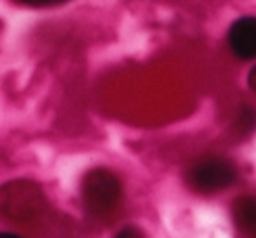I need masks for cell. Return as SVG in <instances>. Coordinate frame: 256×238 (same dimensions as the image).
<instances>
[{
  "label": "cell",
  "instance_id": "obj_3",
  "mask_svg": "<svg viewBox=\"0 0 256 238\" xmlns=\"http://www.w3.org/2000/svg\"><path fill=\"white\" fill-rule=\"evenodd\" d=\"M228 47L239 59H253L256 57V17L244 16L230 26Z\"/></svg>",
  "mask_w": 256,
  "mask_h": 238
},
{
  "label": "cell",
  "instance_id": "obj_8",
  "mask_svg": "<svg viewBox=\"0 0 256 238\" xmlns=\"http://www.w3.org/2000/svg\"><path fill=\"white\" fill-rule=\"evenodd\" d=\"M0 238H20V237L10 235V233H0Z\"/></svg>",
  "mask_w": 256,
  "mask_h": 238
},
{
  "label": "cell",
  "instance_id": "obj_7",
  "mask_svg": "<svg viewBox=\"0 0 256 238\" xmlns=\"http://www.w3.org/2000/svg\"><path fill=\"white\" fill-rule=\"evenodd\" d=\"M250 87L256 92V66L251 70V73H250Z\"/></svg>",
  "mask_w": 256,
  "mask_h": 238
},
{
  "label": "cell",
  "instance_id": "obj_2",
  "mask_svg": "<svg viewBox=\"0 0 256 238\" xmlns=\"http://www.w3.org/2000/svg\"><path fill=\"white\" fill-rule=\"evenodd\" d=\"M185 181L199 195H214L237 181V167L223 157H202L186 169Z\"/></svg>",
  "mask_w": 256,
  "mask_h": 238
},
{
  "label": "cell",
  "instance_id": "obj_1",
  "mask_svg": "<svg viewBox=\"0 0 256 238\" xmlns=\"http://www.w3.org/2000/svg\"><path fill=\"white\" fill-rule=\"evenodd\" d=\"M82 198L88 212L96 219H110L122 202V186L117 176L106 169H96L82 183Z\"/></svg>",
  "mask_w": 256,
  "mask_h": 238
},
{
  "label": "cell",
  "instance_id": "obj_5",
  "mask_svg": "<svg viewBox=\"0 0 256 238\" xmlns=\"http://www.w3.org/2000/svg\"><path fill=\"white\" fill-rule=\"evenodd\" d=\"M16 2L28 7H48V5H54V3L64 2V0H16Z\"/></svg>",
  "mask_w": 256,
  "mask_h": 238
},
{
  "label": "cell",
  "instance_id": "obj_4",
  "mask_svg": "<svg viewBox=\"0 0 256 238\" xmlns=\"http://www.w3.org/2000/svg\"><path fill=\"white\" fill-rule=\"evenodd\" d=\"M232 221L239 238H256V198L242 195L232 204Z\"/></svg>",
  "mask_w": 256,
  "mask_h": 238
},
{
  "label": "cell",
  "instance_id": "obj_6",
  "mask_svg": "<svg viewBox=\"0 0 256 238\" xmlns=\"http://www.w3.org/2000/svg\"><path fill=\"white\" fill-rule=\"evenodd\" d=\"M115 238H145L138 228H124Z\"/></svg>",
  "mask_w": 256,
  "mask_h": 238
}]
</instances>
